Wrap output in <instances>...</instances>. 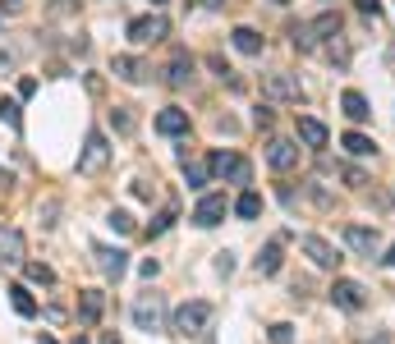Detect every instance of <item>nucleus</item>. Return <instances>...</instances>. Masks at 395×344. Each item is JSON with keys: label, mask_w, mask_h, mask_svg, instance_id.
<instances>
[{"label": "nucleus", "mask_w": 395, "mask_h": 344, "mask_svg": "<svg viewBox=\"0 0 395 344\" xmlns=\"http://www.w3.org/2000/svg\"><path fill=\"white\" fill-rule=\"evenodd\" d=\"M207 170L216 174V179H230V184H248V179H253V165H248L239 152H211Z\"/></svg>", "instance_id": "nucleus-1"}, {"label": "nucleus", "mask_w": 395, "mask_h": 344, "mask_svg": "<svg viewBox=\"0 0 395 344\" xmlns=\"http://www.w3.org/2000/svg\"><path fill=\"white\" fill-rule=\"evenodd\" d=\"M106 161H111V143H106L101 129H92L79 152V174H97V170H106Z\"/></svg>", "instance_id": "nucleus-2"}, {"label": "nucleus", "mask_w": 395, "mask_h": 344, "mask_svg": "<svg viewBox=\"0 0 395 344\" xmlns=\"http://www.w3.org/2000/svg\"><path fill=\"white\" fill-rule=\"evenodd\" d=\"M133 321H138V331H161L166 326V303H161V294H138L133 299Z\"/></svg>", "instance_id": "nucleus-3"}, {"label": "nucleus", "mask_w": 395, "mask_h": 344, "mask_svg": "<svg viewBox=\"0 0 395 344\" xmlns=\"http://www.w3.org/2000/svg\"><path fill=\"white\" fill-rule=\"evenodd\" d=\"M207 326H211V303H202V299L184 303V308L175 312V331L179 335H202Z\"/></svg>", "instance_id": "nucleus-4"}, {"label": "nucleus", "mask_w": 395, "mask_h": 344, "mask_svg": "<svg viewBox=\"0 0 395 344\" xmlns=\"http://www.w3.org/2000/svg\"><path fill=\"white\" fill-rule=\"evenodd\" d=\"M166 33H170V18L166 14H143V18H133V23H129V42H138V46L161 42Z\"/></svg>", "instance_id": "nucleus-5"}, {"label": "nucleus", "mask_w": 395, "mask_h": 344, "mask_svg": "<svg viewBox=\"0 0 395 344\" xmlns=\"http://www.w3.org/2000/svg\"><path fill=\"white\" fill-rule=\"evenodd\" d=\"M299 248H304L308 257H313V267H322V271H335V267H340V253H335L322 234H304V239H299Z\"/></svg>", "instance_id": "nucleus-6"}, {"label": "nucleus", "mask_w": 395, "mask_h": 344, "mask_svg": "<svg viewBox=\"0 0 395 344\" xmlns=\"http://www.w3.org/2000/svg\"><path fill=\"white\" fill-rule=\"evenodd\" d=\"M226 211H230V202H226V193H207L198 206H194V225H202V230H211V225H221L226 221Z\"/></svg>", "instance_id": "nucleus-7"}, {"label": "nucleus", "mask_w": 395, "mask_h": 344, "mask_svg": "<svg viewBox=\"0 0 395 344\" xmlns=\"http://www.w3.org/2000/svg\"><path fill=\"white\" fill-rule=\"evenodd\" d=\"M262 92L272 96V101H299V96H304V87H299L294 74H267V78H262Z\"/></svg>", "instance_id": "nucleus-8"}, {"label": "nucleus", "mask_w": 395, "mask_h": 344, "mask_svg": "<svg viewBox=\"0 0 395 344\" xmlns=\"http://www.w3.org/2000/svg\"><path fill=\"white\" fill-rule=\"evenodd\" d=\"M345 243H350L359 257H372V253L382 248V234L368 230V225H345Z\"/></svg>", "instance_id": "nucleus-9"}, {"label": "nucleus", "mask_w": 395, "mask_h": 344, "mask_svg": "<svg viewBox=\"0 0 395 344\" xmlns=\"http://www.w3.org/2000/svg\"><path fill=\"white\" fill-rule=\"evenodd\" d=\"M331 303L345 308V312H359L363 303H368V294H363V284H354V280H335L331 284Z\"/></svg>", "instance_id": "nucleus-10"}, {"label": "nucleus", "mask_w": 395, "mask_h": 344, "mask_svg": "<svg viewBox=\"0 0 395 344\" xmlns=\"http://www.w3.org/2000/svg\"><path fill=\"white\" fill-rule=\"evenodd\" d=\"M267 161H272V170H294L299 165V147L290 138H272L267 143Z\"/></svg>", "instance_id": "nucleus-11"}, {"label": "nucleus", "mask_w": 395, "mask_h": 344, "mask_svg": "<svg viewBox=\"0 0 395 344\" xmlns=\"http://www.w3.org/2000/svg\"><path fill=\"white\" fill-rule=\"evenodd\" d=\"M0 267H23V234L0 225Z\"/></svg>", "instance_id": "nucleus-12"}, {"label": "nucleus", "mask_w": 395, "mask_h": 344, "mask_svg": "<svg viewBox=\"0 0 395 344\" xmlns=\"http://www.w3.org/2000/svg\"><path fill=\"white\" fill-rule=\"evenodd\" d=\"M101 312H106V294L101 289H83L79 294V321H83V326H97Z\"/></svg>", "instance_id": "nucleus-13"}, {"label": "nucleus", "mask_w": 395, "mask_h": 344, "mask_svg": "<svg viewBox=\"0 0 395 344\" xmlns=\"http://www.w3.org/2000/svg\"><path fill=\"white\" fill-rule=\"evenodd\" d=\"M157 133H166V138L189 133V111H179V106H166V111L157 115Z\"/></svg>", "instance_id": "nucleus-14"}, {"label": "nucleus", "mask_w": 395, "mask_h": 344, "mask_svg": "<svg viewBox=\"0 0 395 344\" xmlns=\"http://www.w3.org/2000/svg\"><path fill=\"white\" fill-rule=\"evenodd\" d=\"M92 257H97V267L111 275V280H120V275L129 271V253H120V248H97Z\"/></svg>", "instance_id": "nucleus-15"}, {"label": "nucleus", "mask_w": 395, "mask_h": 344, "mask_svg": "<svg viewBox=\"0 0 395 344\" xmlns=\"http://www.w3.org/2000/svg\"><path fill=\"white\" fill-rule=\"evenodd\" d=\"M115 78H124V83H143L148 78V65L138 60V55H115Z\"/></svg>", "instance_id": "nucleus-16"}, {"label": "nucleus", "mask_w": 395, "mask_h": 344, "mask_svg": "<svg viewBox=\"0 0 395 344\" xmlns=\"http://www.w3.org/2000/svg\"><path fill=\"white\" fill-rule=\"evenodd\" d=\"M340 111L350 115L354 124H363V120L372 115V111H368V96H363V92H354V87H350V92H340Z\"/></svg>", "instance_id": "nucleus-17"}, {"label": "nucleus", "mask_w": 395, "mask_h": 344, "mask_svg": "<svg viewBox=\"0 0 395 344\" xmlns=\"http://www.w3.org/2000/svg\"><path fill=\"white\" fill-rule=\"evenodd\" d=\"M299 138H304L308 147H326V138H331V133H326L322 120H313V115H299Z\"/></svg>", "instance_id": "nucleus-18"}, {"label": "nucleus", "mask_w": 395, "mask_h": 344, "mask_svg": "<svg viewBox=\"0 0 395 344\" xmlns=\"http://www.w3.org/2000/svg\"><path fill=\"white\" fill-rule=\"evenodd\" d=\"M230 42H235L239 55H262V33H253V28H235Z\"/></svg>", "instance_id": "nucleus-19"}, {"label": "nucleus", "mask_w": 395, "mask_h": 344, "mask_svg": "<svg viewBox=\"0 0 395 344\" xmlns=\"http://www.w3.org/2000/svg\"><path fill=\"white\" fill-rule=\"evenodd\" d=\"M253 271H257V275H276V271H281V243H267V248L257 253Z\"/></svg>", "instance_id": "nucleus-20"}, {"label": "nucleus", "mask_w": 395, "mask_h": 344, "mask_svg": "<svg viewBox=\"0 0 395 344\" xmlns=\"http://www.w3.org/2000/svg\"><path fill=\"white\" fill-rule=\"evenodd\" d=\"M189 78H194V60H189V55H175L170 69H166V83H170V87H184Z\"/></svg>", "instance_id": "nucleus-21"}, {"label": "nucleus", "mask_w": 395, "mask_h": 344, "mask_svg": "<svg viewBox=\"0 0 395 344\" xmlns=\"http://www.w3.org/2000/svg\"><path fill=\"white\" fill-rule=\"evenodd\" d=\"M235 216H239V221H257V216H262V198H257L253 189H248V193H239V202H235Z\"/></svg>", "instance_id": "nucleus-22"}, {"label": "nucleus", "mask_w": 395, "mask_h": 344, "mask_svg": "<svg viewBox=\"0 0 395 344\" xmlns=\"http://www.w3.org/2000/svg\"><path fill=\"white\" fill-rule=\"evenodd\" d=\"M308 33H313V42H322V37H335L340 33V14H322L308 23Z\"/></svg>", "instance_id": "nucleus-23"}, {"label": "nucleus", "mask_w": 395, "mask_h": 344, "mask_svg": "<svg viewBox=\"0 0 395 344\" xmlns=\"http://www.w3.org/2000/svg\"><path fill=\"white\" fill-rule=\"evenodd\" d=\"M9 303H14L18 317H37V299L23 289V284H14V289H9Z\"/></svg>", "instance_id": "nucleus-24"}, {"label": "nucleus", "mask_w": 395, "mask_h": 344, "mask_svg": "<svg viewBox=\"0 0 395 344\" xmlns=\"http://www.w3.org/2000/svg\"><path fill=\"white\" fill-rule=\"evenodd\" d=\"M345 152L350 156H372V138L368 133H345Z\"/></svg>", "instance_id": "nucleus-25"}, {"label": "nucleus", "mask_w": 395, "mask_h": 344, "mask_svg": "<svg viewBox=\"0 0 395 344\" xmlns=\"http://www.w3.org/2000/svg\"><path fill=\"white\" fill-rule=\"evenodd\" d=\"M170 221H175V211H170V206H166V211H157V216L148 221V239H161V234L170 230Z\"/></svg>", "instance_id": "nucleus-26"}, {"label": "nucleus", "mask_w": 395, "mask_h": 344, "mask_svg": "<svg viewBox=\"0 0 395 344\" xmlns=\"http://www.w3.org/2000/svg\"><path fill=\"white\" fill-rule=\"evenodd\" d=\"M207 165H198V161H184V179H189V189H202V184H207Z\"/></svg>", "instance_id": "nucleus-27"}, {"label": "nucleus", "mask_w": 395, "mask_h": 344, "mask_svg": "<svg viewBox=\"0 0 395 344\" xmlns=\"http://www.w3.org/2000/svg\"><path fill=\"white\" fill-rule=\"evenodd\" d=\"M0 120H5L9 129H23V115H18V101H5V96H0Z\"/></svg>", "instance_id": "nucleus-28"}, {"label": "nucleus", "mask_w": 395, "mask_h": 344, "mask_svg": "<svg viewBox=\"0 0 395 344\" xmlns=\"http://www.w3.org/2000/svg\"><path fill=\"white\" fill-rule=\"evenodd\" d=\"M106 225H111L115 234H133V216L129 211H111V216H106Z\"/></svg>", "instance_id": "nucleus-29"}, {"label": "nucleus", "mask_w": 395, "mask_h": 344, "mask_svg": "<svg viewBox=\"0 0 395 344\" xmlns=\"http://www.w3.org/2000/svg\"><path fill=\"white\" fill-rule=\"evenodd\" d=\"M23 271H28V280H33V284H51V280H55V271L42 267V262H28Z\"/></svg>", "instance_id": "nucleus-30"}, {"label": "nucleus", "mask_w": 395, "mask_h": 344, "mask_svg": "<svg viewBox=\"0 0 395 344\" xmlns=\"http://www.w3.org/2000/svg\"><path fill=\"white\" fill-rule=\"evenodd\" d=\"M111 120H115V129H120V133H133V115L124 111V106H115V111H111Z\"/></svg>", "instance_id": "nucleus-31"}, {"label": "nucleus", "mask_w": 395, "mask_h": 344, "mask_svg": "<svg viewBox=\"0 0 395 344\" xmlns=\"http://www.w3.org/2000/svg\"><path fill=\"white\" fill-rule=\"evenodd\" d=\"M294 340V326H290V321H276V326H272V344H290Z\"/></svg>", "instance_id": "nucleus-32"}, {"label": "nucleus", "mask_w": 395, "mask_h": 344, "mask_svg": "<svg viewBox=\"0 0 395 344\" xmlns=\"http://www.w3.org/2000/svg\"><path fill=\"white\" fill-rule=\"evenodd\" d=\"M345 184H350V189H363V184H368V174H363V170H354V165H350V170H345Z\"/></svg>", "instance_id": "nucleus-33"}, {"label": "nucleus", "mask_w": 395, "mask_h": 344, "mask_svg": "<svg viewBox=\"0 0 395 344\" xmlns=\"http://www.w3.org/2000/svg\"><path fill=\"white\" fill-rule=\"evenodd\" d=\"M354 5H359V9H363V14H372V18H377V14H382V0H354Z\"/></svg>", "instance_id": "nucleus-34"}, {"label": "nucleus", "mask_w": 395, "mask_h": 344, "mask_svg": "<svg viewBox=\"0 0 395 344\" xmlns=\"http://www.w3.org/2000/svg\"><path fill=\"white\" fill-rule=\"evenodd\" d=\"M216 271L230 275V271H235V257H230V253H221V257H216Z\"/></svg>", "instance_id": "nucleus-35"}, {"label": "nucleus", "mask_w": 395, "mask_h": 344, "mask_svg": "<svg viewBox=\"0 0 395 344\" xmlns=\"http://www.w3.org/2000/svg\"><path fill=\"white\" fill-rule=\"evenodd\" d=\"M253 124H257V129H272V111H262V106H257V115H253Z\"/></svg>", "instance_id": "nucleus-36"}, {"label": "nucleus", "mask_w": 395, "mask_h": 344, "mask_svg": "<svg viewBox=\"0 0 395 344\" xmlns=\"http://www.w3.org/2000/svg\"><path fill=\"white\" fill-rule=\"evenodd\" d=\"M0 9H5V14H18V0H0Z\"/></svg>", "instance_id": "nucleus-37"}, {"label": "nucleus", "mask_w": 395, "mask_h": 344, "mask_svg": "<svg viewBox=\"0 0 395 344\" xmlns=\"http://www.w3.org/2000/svg\"><path fill=\"white\" fill-rule=\"evenodd\" d=\"M9 65H14V55H9V51H0V69H9Z\"/></svg>", "instance_id": "nucleus-38"}, {"label": "nucleus", "mask_w": 395, "mask_h": 344, "mask_svg": "<svg viewBox=\"0 0 395 344\" xmlns=\"http://www.w3.org/2000/svg\"><path fill=\"white\" fill-rule=\"evenodd\" d=\"M368 344H391V340H386V335H377V340H368Z\"/></svg>", "instance_id": "nucleus-39"}, {"label": "nucleus", "mask_w": 395, "mask_h": 344, "mask_svg": "<svg viewBox=\"0 0 395 344\" xmlns=\"http://www.w3.org/2000/svg\"><path fill=\"white\" fill-rule=\"evenodd\" d=\"M37 344H55V340H51V335H42V340H37Z\"/></svg>", "instance_id": "nucleus-40"}, {"label": "nucleus", "mask_w": 395, "mask_h": 344, "mask_svg": "<svg viewBox=\"0 0 395 344\" xmlns=\"http://www.w3.org/2000/svg\"><path fill=\"white\" fill-rule=\"evenodd\" d=\"M101 344H120V340H115V335H106V340H101Z\"/></svg>", "instance_id": "nucleus-41"}, {"label": "nucleus", "mask_w": 395, "mask_h": 344, "mask_svg": "<svg viewBox=\"0 0 395 344\" xmlns=\"http://www.w3.org/2000/svg\"><path fill=\"white\" fill-rule=\"evenodd\" d=\"M207 5H226V0H207Z\"/></svg>", "instance_id": "nucleus-42"}, {"label": "nucleus", "mask_w": 395, "mask_h": 344, "mask_svg": "<svg viewBox=\"0 0 395 344\" xmlns=\"http://www.w3.org/2000/svg\"><path fill=\"white\" fill-rule=\"evenodd\" d=\"M152 5H166V0H152Z\"/></svg>", "instance_id": "nucleus-43"}, {"label": "nucleus", "mask_w": 395, "mask_h": 344, "mask_svg": "<svg viewBox=\"0 0 395 344\" xmlns=\"http://www.w3.org/2000/svg\"><path fill=\"white\" fill-rule=\"evenodd\" d=\"M74 344H88V340H74Z\"/></svg>", "instance_id": "nucleus-44"}, {"label": "nucleus", "mask_w": 395, "mask_h": 344, "mask_svg": "<svg viewBox=\"0 0 395 344\" xmlns=\"http://www.w3.org/2000/svg\"><path fill=\"white\" fill-rule=\"evenodd\" d=\"M276 5H285V0H276Z\"/></svg>", "instance_id": "nucleus-45"}]
</instances>
